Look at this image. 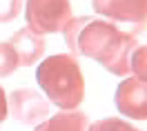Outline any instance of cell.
I'll use <instances>...</instances> for the list:
<instances>
[{"mask_svg": "<svg viewBox=\"0 0 147 131\" xmlns=\"http://www.w3.org/2000/svg\"><path fill=\"white\" fill-rule=\"evenodd\" d=\"M65 40L74 53L100 62L109 74L127 76L131 51L138 47L136 33L123 31L114 22L80 16L65 25Z\"/></svg>", "mask_w": 147, "mask_h": 131, "instance_id": "obj_1", "label": "cell"}, {"mask_svg": "<svg viewBox=\"0 0 147 131\" xmlns=\"http://www.w3.org/2000/svg\"><path fill=\"white\" fill-rule=\"evenodd\" d=\"M36 80L47 100L63 111L78 109L85 100V76L71 53H56L45 58L38 65Z\"/></svg>", "mask_w": 147, "mask_h": 131, "instance_id": "obj_2", "label": "cell"}, {"mask_svg": "<svg viewBox=\"0 0 147 131\" xmlns=\"http://www.w3.org/2000/svg\"><path fill=\"white\" fill-rule=\"evenodd\" d=\"M25 18H27V27L40 36L60 33L65 25L71 20V2L69 0H27Z\"/></svg>", "mask_w": 147, "mask_h": 131, "instance_id": "obj_3", "label": "cell"}, {"mask_svg": "<svg viewBox=\"0 0 147 131\" xmlns=\"http://www.w3.org/2000/svg\"><path fill=\"white\" fill-rule=\"evenodd\" d=\"M94 11L114 22H127L131 33L147 27V0H92Z\"/></svg>", "mask_w": 147, "mask_h": 131, "instance_id": "obj_4", "label": "cell"}, {"mask_svg": "<svg viewBox=\"0 0 147 131\" xmlns=\"http://www.w3.org/2000/svg\"><path fill=\"white\" fill-rule=\"evenodd\" d=\"M114 102L123 116L131 120H147V82L125 78L114 94Z\"/></svg>", "mask_w": 147, "mask_h": 131, "instance_id": "obj_5", "label": "cell"}, {"mask_svg": "<svg viewBox=\"0 0 147 131\" xmlns=\"http://www.w3.org/2000/svg\"><path fill=\"white\" fill-rule=\"evenodd\" d=\"M9 113L22 124H38L47 118L49 113V102L45 96L36 94L31 89H18L13 91L11 98H7Z\"/></svg>", "mask_w": 147, "mask_h": 131, "instance_id": "obj_6", "label": "cell"}, {"mask_svg": "<svg viewBox=\"0 0 147 131\" xmlns=\"http://www.w3.org/2000/svg\"><path fill=\"white\" fill-rule=\"evenodd\" d=\"M9 45L13 47L16 56H18V65L20 67H31L36 65L40 58L45 56V40L40 33L31 31L29 27L18 29L13 38L9 40Z\"/></svg>", "mask_w": 147, "mask_h": 131, "instance_id": "obj_7", "label": "cell"}, {"mask_svg": "<svg viewBox=\"0 0 147 131\" xmlns=\"http://www.w3.org/2000/svg\"><path fill=\"white\" fill-rule=\"evenodd\" d=\"M89 127V118L83 111H60L47 118L45 122H40L34 131H87Z\"/></svg>", "mask_w": 147, "mask_h": 131, "instance_id": "obj_8", "label": "cell"}, {"mask_svg": "<svg viewBox=\"0 0 147 131\" xmlns=\"http://www.w3.org/2000/svg\"><path fill=\"white\" fill-rule=\"evenodd\" d=\"M129 71L134 74V78L147 82V45H140L131 51L129 58Z\"/></svg>", "mask_w": 147, "mask_h": 131, "instance_id": "obj_9", "label": "cell"}, {"mask_svg": "<svg viewBox=\"0 0 147 131\" xmlns=\"http://www.w3.org/2000/svg\"><path fill=\"white\" fill-rule=\"evenodd\" d=\"M18 56L9 42H0V78L5 76H11L16 69H18Z\"/></svg>", "mask_w": 147, "mask_h": 131, "instance_id": "obj_10", "label": "cell"}, {"mask_svg": "<svg viewBox=\"0 0 147 131\" xmlns=\"http://www.w3.org/2000/svg\"><path fill=\"white\" fill-rule=\"evenodd\" d=\"M87 131H138L136 127H131L129 122L120 120V118H105V120H98L89 124Z\"/></svg>", "mask_w": 147, "mask_h": 131, "instance_id": "obj_11", "label": "cell"}, {"mask_svg": "<svg viewBox=\"0 0 147 131\" xmlns=\"http://www.w3.org/2000/svg\"><path fill=\"white\" fill-rule=\"evenodd\" d=\"M22 0H0V22H11L20 13Z\"/></svg>", "mask_w": 147, "mask_h": 131, "instance_id": "obj_12", "label": "cell"}, {"mask_svg": "<svg viewBox=\"0 0 147 131\" xmlns=\"http://www.w3.org/2000/svg\"><path fill=\"white\" fill-rule=\"evenodd\" d=\"M7 116H9V104H7V94H5V89L0 87V124L7 120Z\"/></svg>", "mask_w": 147, "mask_h": 131, "instance_id": "obj_13", "label": "cell"}]
</instances>
